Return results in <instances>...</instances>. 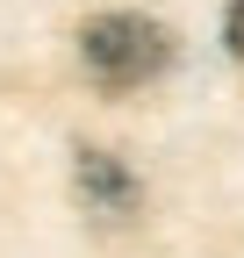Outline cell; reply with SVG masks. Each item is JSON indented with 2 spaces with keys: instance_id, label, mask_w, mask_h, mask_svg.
Listing matches in <instances>:
<instances>
[{
  "instance_id": "6da1fadb",
  "label": "cell",
  "mask_w": 244,
  "mask_h": 258,
  "mask_svg": "<svg viewBox=\"0 0 244 258\" xmlns=\"http://www.w3.org/2000/svg\"><path fill=\"white\" fill-rule=\"evenodd\" d=\"M79 64L101 93H137L172 72V29L151 15H94L79 29Z\"/></svg>"
},
{
  "instance_id": "3957f363",
  "label": "cell",
  "mask_w": 244,
  "mask_h": 258,
  "mask_svg": "<svg viewBox=\"0 0 244 258\" xmlns=\"http://www.w3.org/2000/svg\"><path fill=\"white\" fill-rule=\"evenodd\" d=\"M223 43H230V57L244 64V0H230V15H223Z\"/></svg>"
},
{
  "instance_id": "7a4b0ae2",
  "label": "cell",
  "mask_w": 244,
  "mask_h": 258,
  "mask_svg": "<svg viewBox=\"0 0 244 258\" xmlns=\"http://www.w3.org/2000/svg\"><path fill=\"white\" fill-rule=\"evenodd\" d=\"M72 179H79V201L94 208V215H130V208H137V179H130V165L108 158V151H79Z\"/></svg>"
}]
</instances>
